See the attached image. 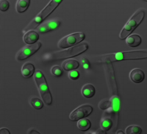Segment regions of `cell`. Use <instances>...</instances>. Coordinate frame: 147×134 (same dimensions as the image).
Wrapping results in <instances>:
<instances>
[{"label": "cell", "instance_id": "obj_9", "mask_svg": "<svg viewBox=\"0 0 147 134\" xmlns=\"http://www.w3.org/2000/svg\"><path fill=\"white\" fill-rule=\"evenodd\" d=\"M61 22L59 20H54L41 24L36 28V31L40 34L46 33L56 29L60 26Z\"/></svg>", "mask_w": 147, "mask_h": 134}, {"label": "cell", "instance_id": "obj_16", "mask_svg": "<svg viewBox=\"0 0 147 134\" xmlns=\"http://www.w3.org/2000/svg\"><path fill=\"white\" fill-rule=\"evenodd\" d=\"M30 3V0H18L16 3V10L20 13L22 14L28 9Z\"/></svg>", "mask_w": 147, "mask_h": 134}, {"label": "cell", "instance_id": "obj_28", "mask_svg": "<svg viewBox=\"0 0 147 134\" xmlns=\"http://www.w3.org/2000/svg\"><path fill=\"white\" fill-rule=\"evenodd\" d=\"M28 134H40V133H39L38 131L34 130V129H30V130H29L28 131Z\"/></svg>", "mask_w": 147, "mask_h": 134}, {"label": "cell", "instance_id": "obj_10", "mask_svg": "<svg viewBox=\"0 0 147 134\" xmlns=\"http://www.w3.org/2000/svg\"><path fill=\"white\" fill-rule=\"evenodd\" d=\"M129 78L134 83H140L144 80L145 74L141 69L134 68L130 72Z\"/></svg>", "mask_w": 147, "mask_h": 134}, {"label": "cell", "instance_id": "obj_29", "mask_svg": "<svg viewBox=\"0 0 147 134\" xmlns=\"http://www.w3.org/2000/svg\"><path fill=\"white\" fill-rule=\"evenodd\" d=\"M96 134H107V133H106V131H104V130H103L102 129H101L100 130H99L96 133Z\"/></svg>", "mask_w": 147, "mask_h": 134}, {"label": "cell", "instance_id": "obj_3", "mask_svg": "<svg viewBox=\"0 0 147 134\" xmlns=\"http://www.w3.org/2000/svg\"><path fill=\"white\" fill-rule=\"evenodd\" d=\"M34 74V79L42 101L47 106L51 105L53 97L49 90L44 74L39 70L35 71Z\"/></svg>", "mask_w": 147, "mask_h": 134}, {"label": "cell", "instance_id": "obj_30", "mask_svg": "<svg viewBox=\"0 0 147 134\" xmlns=\"http://www.w3.org/2000/svg\"><path fill=\"white\" fill-rule=\"evenodd\" d=\"M116 134H124V133H123V131H122V130H119V131H118L117 133H116Z\"/></svg>", "mask_w": 147, "mask_h": 134}, {"label": "cell", "instance_id": "obj_12", "mask_svg": "<svg viewBox=\"0 0 147 134\" xmlns=\"http://www.w3.org/2000/svg\"><path fill=\"white\" fill-rule=\"evenodd\" d=\"M35 72V66L33 64L30 62H26L25 63L22 67L21 73L22 76L26 78L29 79L31 77Z\"/></svg>", "mask_w": 147, "mask_h": 134}, {"label": "cell", "instance_id": "obj_6", "mask_svg": "<svg viewBox=\"0 0 147 134\" xmlns=\"http://www.w3.org/2000/svg\"><path fill=\"white\" fill-rule=\"evenodd\" d=\"M85 34L82 32H77L69 34L62 38L58 43L60 49H67L72 47L82 42L85 39Z\"/></svg>", "mask_w": 147, "mask_h": 134}, {"label": "cell", "instance_id": "obj_21", "mask_svg": "<svg viewBox=\"0 0 147 134\" xmlns=\"http://www.w3.org/2000/svg\"><path fill=\"white\" fill-rule=\"evenodd\" d=\"M142 132L141 127L137 125H130L126 129V134H140Z\"/></svg>", "mask_w": 147, "mask_h": 134}, {"label": "cell", "instance_id": "obj_14", "mask_svg": "<svg viewBox=\"0 0 147 134\" xmlns=\"http://www.w3.org/2000/svg\"><path fill=\"white\" fill-rule=\"evenodd\" d=\"M81 93L84 97L87 98H90L93 97L95 93V88L93 85L90 83H87L82 88Z\"/></svg>", "mask_w": 147, "mask_h": 134}, {"label": "cell", "instance_id": "obj_27", "mask_svg": "<svg viewBox=\"0 0 147 134\" xmlns=\"http://www.w3.org/2000/svg\"><path fill=\"white\" fill-rule=\"evenodd\" d=\"M10 131L6 127H2L0 129V134H9Z\"/></svg>", "mask_w": 147, "mask_h": 134}, {"label": "cell", "instance_id": "obj_17", "mask_svg": "<svg viewBox=\"0 0 147 134\" xmlns=\"http://www.w3.org/2000/svg\"><path fill=\"white\" fill-rule=\"evenodd\" d=\"M91 122L88 119H81L77 122V127L82 131H86L91 127Z\"/></svg>", "mask_w": 147, "mask_h": 134}, {"label": "cell", "instance_id": "obj_4", "mask_svg": "<svg viewBox=\"0 0 147 134\" xmlns=\"http://www.w3.org/2000/svg\"><path fill=\"white\" fill-rule=\"evenodd\" d=\"M145 14L146 11L143 8H140L137 10L122 29L119 35V38L121 40H124L132 33L134 30L138 27L142 22L144 18Z\"/></svg>", "mask_w": 147, "mask_h": 134}, {"label": "cell", "instance_id": "obj_1", "mask_svg": "<svg viewBox=\"0 0 147 134\" xmlns=\"http://www.w3.org/2000/svg\"><path fill=\"white\" fill-rule=\"evenodd\" d=\"M147 58V50L122 51L113 54L99 55L96 58L98 62L110 64L112 62L123 60H137Z\"/></svg>", "mask_w": 147, "mask_h": 134}, {"label": "cell", "instance_id": "obj_5", "mask_svg": "<svg viewBox=\"0 0 147 134\" xmlns=\"http://www.w3.org/2000/svg\"><path fill=\"white\" fill-rule=\"evenodd\" d=\"M62 0H51V1L47 4L39 14H38L30 23L23 30V33H26L27 31L33 29L38 27L40 23L45 20L47 16L51 14L54 10L59 6Z\"/></svg>", "mask_w": 147, "mask_h": 134}, {"label": "cell", "instance_id": "obj_20", "mask_svg": "<svg viewBox=\"0 0 147 134\" xmlns=\"http://www.w3.org/2000/svg\"><path fill=\"white\" fill-rule=\"evenodd\" d=\"M112 126L113 122L110 118L105 117L101 119L100 121V127L101 129L105 131H107L111 128Z\"/></svg>", "mask_w": 147, "mask_h": 134}, {"label": "cell", "instance_id": "obj_13", "mask_svg": "<svg viewBox=\"0 0 147 134\" xmlns=\"http://www.w3.org/2000/svg\"><path fill=\"white\" fill-rule=\"evenodd\" d=\"M126 44L130 47H135L140 45L142 43V38L138 34L129 35L126 38Z\"/></svg>", "mask_w": 147, "mask_h": 134}, {"label": "cell", "instance_id": "obj_8", "mask_svg": "<svg viewBox=\"0 0 147 134\" xmlns=\"http://www.w3.org/2000/svg\"><path fill=\"white\" fill-rule=\"evenodd\" d=\"M93 111L92 106L89 104H83L73 110L69 114V118L73 121L79 120L90 115Z\"/></svg>", "mask_w": 147, "mask_h": 134}, {"label": "cell", "instance_id": "obj_23", "mask_svg": "<svg viewBox=\"0 0 147 134\" xmlns=\"http://www.w3.org/2000/svg\"><path fill=\"white\" fill-rule=\"evenodd\" d=\"M99 107L102 110H106L111 107V102L110 100L104 99L99 104Z\"/></svg>", "mask_w": 147, "mask_h": 134}, {"label": "cell", "instance_id": "obj_22", "mask_svg": "<svg viewBox=\"0 0 147 134\" xmlns=\"http://www.w3.org/2000/svg\"><path fill=\"white\" fill-rule=\"evenodd\" d=\"M51 74L56 77H60L63 74V69L58 65H55L51 68Z\"/></svg>", "mask_w": 147, "mask_h": 134}, {"label": "cell", "instance_id": "obj_19", "mask_svg": "<svg viewBox=\"0 0 147 134\" xmlns=\"http://www.w3.org/2000/svg\"><path fill=\"white\" fill-rule=\"evenodd\" d=\"M29 103L32 107L37 110H40L44 107V103L42 101L36 97H32L30 99Z\"/></svg>", "mask_w": 147, "mask_h": 134}, {"label": "cell", "instance_id": "obj_11", "mask_svg": "<svg viewBox=\"0 0 147 134\" xmlns=\"http://www.w3.org/2000/svg\"><path fill=\"white\" fill-rule=\"evenodd\" d=\"M39 35L37 32L29 30L26 32L23 37V40L27 44H32L39 40Z\"/></svg>", "mask_w": 147, "mask_h": 134}, {"label": "cell", "instance_id": "obj_18", "mask_svg": "<svg viewBox=\"0 0 147 134\" xmlns=\"http://www.w3.org/2000/svg\"><path fill=\"white\" fill-rule=\"evenodd\" d=\"M111 102V112L113 113H117L120 109V102L117 96H113L110 100Z\"/></svg>", "mask_w": 147, "mask_h": 134}, {"label": "cell", "instance_id": "obj_26", "mask_svg": "<svg viewBox=\"0 0 147 134\" xmlns=\"http://www.w3.org/2000/svg\"><path fill=\"white\" fill-rule=\"evenodd\" d=\"M80 62H81L82 67H83V68H84L85 70H88L90 67V62L86 57H82L80 59Z\"/></svg>", "mask_w": 147, "mask_h": 134}, {"label": "cell", "instance_id": "obj_2", "mask_svg": "<svg viewBox=\"0 0 147 134\" xmlns=\"http://www.w3.org/2000/svg\"><path fill=\"white\" fill-rule=\"evenodd\" d=\"M88 48V44L87 42H84L73 47H70L68 49L67 48L66 49L49 54L47 57V60L49 61L61 60L77 56L86 51Z\"/></svg>", "mask_w": 147, "mask_h": 134}, {"label": "cell", "instance_id": "obj_7", "mask_svg": "<svg viewBox=\"0 0 147 134\" xmlns=\"http://www.w3.org/2000/svg\"><path fill=\"white\" fill-rule=\"evenodd\" d=\"M41 47V43L40 41H36V43L29 44L23 47L17 53L16 55V59L18 61L26 60L36 53Z\"/></svg>", "mask_w": 147, "mask_h": 134}, {"label": "cell", "instance_id": "obj_31", "mask_svg": "<svg viewBox=\"0 0 147 134\" xmlns=\"http://www.w3.org/2000/svg\"><path fill=\"white\" fill-rule=\"evenodd\" d=\"M144 1H146V2H147V0H144Z\"/></svg>", "mask_w": 147, "mask_h": 134}, {"label": "cell", "instance_id": "obj_25", "mask_svg": "<svg viewBox=\"0 0 147 134\" xmlns=\"http://www.w3.org/2000/svg\"><path fill=\"white\" fill-rule=\"evenodd\" d=\"M9 8V2L8 0H0V11L5 12Z\"/></svg>", "mask_w": 147, "mask_h": 134}, {"label": "cell", "instance_id": "obj_24", "mask_svg": "<svg viewBox=\"0 0 147 134\" xmlns=\"http://www.w3.org/2000/svg\"><path fill=\"white\" fill-rule=\"evenodd\" d=\"M68 75L69 78L71 80L74 81L77 80L80 78V74L78 71L73 70H71L69 71Z\"/></svg>", "mask_w": 147, "mask_h": 134}, {"label": "cell", "instance_id": "obj_15", "mask_svg": "<svg viewBox=\"0 0 147 134\" xmlns=\"http://www.w3.org/2000/svg\"><path fill=\"white\" fill-rule=\"evenodd\" d=\"M80 66L79 62L74 59H68L64 61L62 64V67L65 71H69L76 70Z\"/></svg>", "mask_w": 147, "mask_h": 134}]
</instances>
